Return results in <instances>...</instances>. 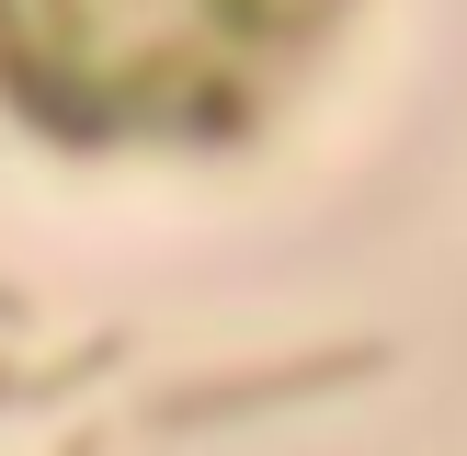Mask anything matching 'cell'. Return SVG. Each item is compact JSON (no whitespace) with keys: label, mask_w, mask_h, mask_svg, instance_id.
Here are the masks:
<instances>
[{"label":"cell","mask_w":467,"mask_h":456,"mask_svg":"<svg viewBox=\"0 0 467 456\" xmlns=\"http://www.w3.org/2000/svg\"><path fill=\"white\" fill-rule=\"evenodd\" d=\"M342 0H0V91L80 149L240 137Z\"/></svg>","instance_id":"obj_1"}]
</instances>
